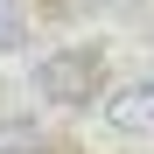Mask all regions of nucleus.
Segmentation results:
<instances>
[{
    "mask_svg": "<svg viewBox=\"0 0 154 154\" xmlns=\"http://www.w3.org/2000/svg\"><path fill=\"white\" fill-rule=\"evenodd\" d=\"M35 84H42V98H56V105H84L98 91V56L91 49H63V56H49L35 70Z\"/></svg>",
    "mask_w": 154,
    "mask_h": 154,
    "instance_id": "obj_1",
    "label": "nucleus"
},
{
    "mask_svg": "<svg viewBox=\"0 0 154 154\" xmlns=\"http://www.w3.org/2000/svg\"><path fill=\"white\" fill-rule=\"evenodd\" d=\"M105 119L119 126V133H154V84H126V91H112Z\"/></svg>",
    "mask_w": 154,
    "mask_h": 154,
    "instance_id": "obj_2",
    "label": "nucleus"
},
{
    "mask_svg": "<svg viewBox=\"0 0 154 154\" xmlns=\"http://www.w3.org/2000/svg\"><path fill=\"white\" fill-rule=\"evenodd\" d=\"M0 154H49L35 119H0Z\"/></svg>",
    "mask_w": 154,
    "mask_h": 154,
    "instance_id": "obj_3",
    "label": "nucleus"
},
{
    "mask_svg": "<svg viewBox=\"0 0 154 154\" xmlns=\"http://www.w3.org/2000/svg\"><path fill=\"white\" fill-rule=\"evenodd\" d=\"M14 42H21V21H14L7 0H0V49H14Z\"/></svg>",
    "mask_w": 154,
    "mask_h": 154,
    "instance_id": "obj_4",
    "label": "nucleus"
}]
</instances>
